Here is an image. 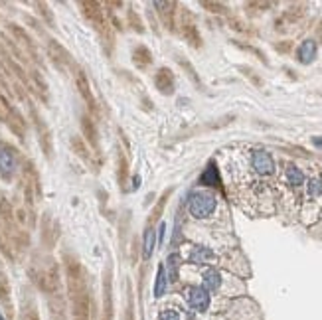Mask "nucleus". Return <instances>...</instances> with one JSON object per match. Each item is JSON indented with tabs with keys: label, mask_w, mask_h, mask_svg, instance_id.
Returning <instances> with one entry per match:
<instances>
[{
	"label": "nucleus",
	"mask_w": 322,
	"mask_h": 320,
	"mask_svg": "<svg viewBox=\"0 0 322 320\" xmlns=\"http://www.w3.org/2000/svg\"><path fill=\"white\" fill-rule=\"evenodd\" d=\"M155 6H157V12L161 14L162 18V24L166 26V28H174V2H155Z\"/></svg>",
	"instance_id": "13"
},
{
	"label": "nucleus",
	"mask_w": 322,
	"mask_h": 320,
	"mask_svg": "<svg viewBox=\"0 0 322 320\" xmlns=\"http://www.w3.org/2000/svg\"><path fill=\"white\" fill-rule=\"evenodd\" d=\"M155 245H157V229H155L153 225H149V227H147V231H145V245H143L145 259H151V257H153Z\"/></svg>",
	"instance_id": "17"
},
{
	"label": "nucleus",
	"mask_w": 322,
	"mask_h": 320,
	"mask_svg": "<svg viewBox=\"0 0 322 320\" xmlns=\"http://www.w3.org/2000/svg\"><path fill=\"white\" fill-rule=\"evenodd\" d=\"M0 320H4V317H2V315H0Z\"/></svg>",
	"instance_id": "34"
},
{
	"label": "nucleus",
	"mask_w": 322,
	"mask_h": 320,
	"mask_svg": "<svg viewBox=\"0 0 322 320\" xmlns=\"http://www.w3.org/2000/svg\"><path fill=\"white\" fill-rule=\"evenodd\" d=\"M8 32L14 36V40L18 42V46H20V50H24V52H28L32 57H36V46H34V42H32V38L20 28V26H14V24H10L8 26Z\"/></svg>",
	"instance_id": "10"
},
{
	"label": "nucleus",
	"mask_w": 322,
	"mask_h": 320,
	"mask_svg": "<svg viewBox=\"0 0 322 320\" xmlns=\"http://www.w3.org/2000/svg\"><path fill=\"white\" fill-rule=\"evenodd\" d=\"M313 143H315V145H317V147H322V139H315V141H313Z\"/></svg>",
	"instance_id": "33"
},
{
	"label": "nucleus",
	"mask_w": 322,
	"mask_h": 320,
	"mask_svg": "<svg viewBox=\"0 0 322 320\" xmlns=\"http://www.w3.org/2000/svg\"><path fill=\"white\" fill-rule=\"evenodd\" d=\"M317 57V42L315 40H305L299 48V61L301 63H311Z\"/></svg>",
	"instance_id": "14"
},
{
	"label": "nucleus",
	"mask_w": 322,
	"mask_h": 320,
	"mask_svg": "<svg viewBox=\"0 0 322 320\" xmlns=\"http://www.w3.org/2000/svg\"><path fill=\"white\" fill-rule=\"evenodd\" d=\"M16 168H18L16 151L8 145H0V176L4 180H12Z\"/></svg>",
	"instance_id": "4"
},
{
	"label": "nucleus",
	"mask_w": 322,
	"mask_h": 320,
	"mask_svg": "<svg viewBox=\"0 0 322 320\" xmlns=\"http://www.w3.org/2000/svg\"><path fill=\"white\" fill-rule=\"evenodd\" d=\"M129 22H131V28H133V30H137L139 34H143V32H145L143 20H141V16H139L135 10H129Z\"/></svg>",
	"instance_id": "27"
},
{
	"label": "nucleus",
	"mask_w": 322,
	"mask_h": 320,
	"mask_svg": "<svg viewBox=\"0 0 322 320\" xmlns=\"http://www.w3.org/2000/svg\"><path fill=\"white\" fill-rule=\"evenodd\" d=\"M71 149H73V153L81 160L91 162V153H89V149H87V145L83 143L81 137H71Z\"/></svg>",
	"instance_id": "19"
},
{
	"label": "nucleus",
	"mask_w": 322,
	"mask_h": 320,
	"mask_svg": "<svg viewBox=\"0 0 322 320\" xmlns=\"http://www.w3.org/2000/svg\"><path fill=\"white\" fill-rule=\"evenodd\" d=\"M221 285V275L215 269H208L204 273V289L206 291H217Z\"/></svg>",
	"instance_id": "18"
},
{
	"label": "nucleus",
	"mask_w": 322,
	"mask_h": 320,
	"mask_svg": "<svg viewBox=\"0 0 322 320\" xmlns=\"http://www.w3.org/2000/svg\"><path fill=\"white\" fill-rule=\"evenodd\" d=\"M200 182H204V184H210V186H217V184H219L217 168H215V164H214V162H212V164L206 168V172L200 176Z\"/></svg>",
	"instance_id": "24"
},
{
	"label": "nucleus",
	"mask_w": 322,
	"mask_h": 320,
	"mask_svg": "<svg viewBox=\"0 0 322 320\" xmlns=\"http://www.w3.org/2000/svg\"><path fill=\"white\" fill-rule=\"evenodd\" d=\"M81 131H83V137L89 143V147L97 151L99 149V135H97V127H95V123H93V119L89 115L81 117Z\"/></svg>",
	"instance_id": "11"
},
{
	"label": "nucleus",
	"mask_w": 322,
	"mask_h": 320,
	"mask_svg": "<svg viewBox=\"0 0 322 320\" xmlns=\"http://www.w3.org/2000/svg\"><path fill=\"white\" fill-rule=\"evenodd\" d=\"M182 34H184V38L194 46V48H200V34H198V30H196V26H192V24H186L184 28H182Z\"/></svg>",
	"instance_id": "25"
},
{
	"label": "nucleus",
	"mask_w": 322,
	"mask_h": 320,
	"mask_svg": "<svg viewBox=\"0 0 322 320\" xmlns=\"http://www.w3.org/2000/svg\"><path fill=\"white\" fill-rule=\"evenodd\" d=\"M188 210L198 219L208 217L215 210V196L210 192H194L188 200Z\"/></svg>",
	"instance_id": "1"
},
{
	"label": "nucleus",
	"mask_w": 322,
	"mask_h": 320,
	"mask_svg": "<svg viewBox=\"0 0 322 320\" xmlns=\"http://www.w3.org/2000/svg\"><path fill=\"white\" fill-rule=\"evenodd\" d=\"M36 127H38V133H40V145H42L46 157H52V139H50V131H48V127L40 121V117H36Z\"/></svg>",
	"instance_id": "16"
},
{
	"label": "nucleus",
	"mask_w": 322,
	"mask_h": 320,
	"mask_svg": "<svg viewBox=\"0 0 322 320\" xmlns=\"http://www.w3.org/2000/svg\"><path fill=\"white\" fill-rule=\"evenodd\" d=\"M168 194H170V192H164V196L161 198V202H159V204H157V208L153 210V219H157V217H159V215L162 213V210H164V204H166V200H168Z\"/></svg>",
	"instance_id": "29"
},
{
	"label": "nucleus",
	"mask_w": 322,
	"mask_h": 320,
	"mask_svg": "<svg viewBox=\"0 0 322 320\" xmlns=\"http://www.w3.org/2000/svg\"><path fill=\"white\" fill-rule=\"evenodd\" d=\"M164 269H168V277H170V281L174 283V281H178V269H180V255H176V253H172L168 259H166V267Z\"/></svg>",
	"instance_id": "23"
},
{
	"label": "nucleus",
	"mask_w": 322,
	"mask_h": 320,
	"mask_svg": "<svg viewBox=\"0 0 322 320\" xmlns=\"http://www.w3.org/2000/svg\"><path fill=\"white\" fill-rule=\"evenodd\" d=\"M48 53H50L54 65L59 67V69H65V67L73 65L69 52H67L59 42H55V40H50V42H48Z\"/></svg>",
	"instance_id": "5"
},
{
	"label": "nucleus",
	"mask_w": 322,
	"mask_h": 320,
	"mask_svg": "<svg viewBox=\"0 0 322 320\" xmlns=\"http://www.w3.org/2000/svg\"><path fill=\"white\" fill-rule=\"evenodd\" d=\"M117 178H119V186L125 188L127 180H129V166H127V159L119 153V159H117Z\"/></svg>",
	"instance_id": "22"
},
{
	"label": "nucleus",
	"mask_w": 322,
	"mask_h": 320,
	"mask_svg": "<svg viewBox=\"0 0 322 320\" xmlns=\"http://www.w3.org/2000/svg\"><path fill=\"white\" fill-rule=\"evenodd\" d=\"M38 8H40V14H44V16H46V20H48V24H52V22H54V16H52V14L48 12V6L40 2V4H38Z\"/></svg>",
	"instance_id": "31"
},
{
	"label": "nucleus",
	"mask_w": 322,
	"mask_h": 320,
	"mask_svg": "<svg viewBox=\"0 0 322 320\" xmlns=\"http://www.w3.org/2000/svg\"><path fill=\"white\" fill-rule=\"evenodd\" d=\"M166 287H168L166 269H164V265H159V271H157V283H155V297H157V299H161L162 295L166 293Z\"/></svg>",
	"instance_id": "21"
},
{
	"label": "nucleus",
	"mask_w": 322,
	"mask_h": 320,
	"mask_svg": "<svg viewBox=\"0 0 322 320\" xmlns=\"http://www.w3.org/2000/svg\"><path fill=\"white\" fill-rule=\"evenodd\" d=\"M174 73L168 69V67H161L157 73H155V87L161 91L162 95H172L174 93Z\"/></svg>",
	"instance_id": "9"
},
{
	"label": "nucleus",
	"mask_w": 322,
	"mask_h": 320,
	"mask_svg": "<svg viewBox=\"0 0 322 320\" xmlns=\"http://www.w3.org/2000/svg\"><path fill=\"white\" fill-rule=\"evenodd\" d=\"M6 125H8V129L16 135V137H20V139H24V133H26V123H24V119H22V115L14 109V113L10 115V119L6 121Z\"/></svg>",
	"instance_id": "15"
},
{
	"label": "nucleus",
	"mask_w": 322,
	"mask_h": 320,
	"mask_svg": "<svg viewBox=\"0 0 322 320\" xmlns=\"http://www.w3.org/2000/svg\"><path fill=\"white\" fill-rule=\"evenodd\" d=\"M251 164L255 168L257 174L261 176H269L275 172V162H273V157L265 151H255L253 157H251Z\"/></svg>",
	"instance_id": "7"
},
{
	"label": "nucleus",
	"mask_w": 322,
	"mask_h": 320,
	"mask_svg": "<svg viewBox=\"0 0 322 320\" xmlns=\"http://www.w3.org/2000/svg\"><path fill=\"white\" fill-rule=\"evenodd\" d=\"M159 320H180V315L176 313V311H170V309H166V311H162Z\"/></svg>",
	"instance_id": "30"
},
{
	"label": "nucleus",
	"mask_w": 322,
	"mask_h": 320,
	"mask_svg": "<svg viewBox=\"0 0 322 320\" xmlns=\"http://www.w3.org/2000/svg\"><path fill=\"white\" fill-rule=\"evenodd\" d=\"M188 303H190V307H192L194 311L206 313L208 307H210V295H208V291L202 289V287H192V289L188 291Z\"/></svg>",
	"instance_id": "8"
},
{
	"label": "nucleus",
	"mask_w": 322,
	"mask_h": 320,
	"mask_svg": "<svg viewBox=\"0 0 322 320\" xmlns=\"http://www.w3.org/2000/svg\"><path fill=\"white\" fill-rule=\"evenodd\" d=\"M153 61H155V57H153V52L147 48V46H137L135 50H133V63L139 67V69H149L151 65H153Z\"/></svg>",
	"instance_id": "12"
},
{
	"label": "nucleus",
	"mask_w": 322,
	"mask_h": 320,
	"mask_svg": "<svg viewBox=\"0 0 322 320\" xmlns=\"http://www.w3.org/2000/svg\"><path fill=\"white\" fill-rule=\"evenodd\" d=\"M75 85H77V91L79 95L83 97V101L89 105V109L93 111L95 109V97H93V91H91V85H89V79L85 75V71L81 67H75Z\"/></svg>",
	"instance_id": "6"
},
{
	"label": "nucleus",
	"mask_w": 322,
	"mask_h": 320,
	"mask_svg": "<svg viewBox=\"0 0 322 320\" xmlns=\"http://www.w3.org/2000/svg\"><path fill=\"white\" fill-rule=\"evenodd\" d=\"M22 182H24V194H26L28 204H34V200L42 194V188H40L38 170L34 168L32 162H26L24 164V168H22Z\"/></svg>",
	"instance_id": "2"
},
{
	"label": "nucleus",
	"mask_w": 322,
	"mask_h": 320,
	"mask_svg": "<svg viewBox=\"0 0 322 320\" xmlns=\"http://www.w3.org/2000/svg\"><path fill=\"white\" fill-rule=\"evenodd\" d=\"M139 186H141V178H139V176H135V178H133V190H137Z\"/></svg>",
	"instance_id": "32"
},
{
	"label": "nucleus",
	"mask_w": 322,
	"mask_h": 320,
	"mask_svg": "<svg viewBox=\"0 0 322 320\" xmlns=\"http://www.w3.org/2000/svg\"><path fill=\"white\" fill-rule=\"evenodd\" d=\"M309 194L311 196H321L322 194V180H319V178H313L311 182H309Z\"/></svg>",
	"instance_id": "28"
},
{
	"label": "nucleus",
	"mask_w": 322,
	"mask_h": 320,
	"mask_svg": "<svg viewBox=\"0 0 322 320\" xmlns=\"http://www.w3.org/2000/svg\"><path fill=\"white\" fill-rule=\"evenodd\" d=\"M81 10L85 14V18L101 32V34H109V24L105 20V14H103V8L99 2H93V0H85L81 2Z\"/></svg>",
	"instance_id": "3"
},
{
	"label": "nucleus",
	"mask_w": 322,
	"mask_h": 320,
	"mask_svg": "<svg viewBox=\"0 0 322 320\" xmlns=\"http://www.w3.org/2000/svg\"><path fill=\"white\" fill-rule=\"evenodd\" d=\"M287 180H289V184H293V186H301V184L305 182V174H303L297 166H289V168H287Z\"/></svg>",
	"instance_id": "26"
},
{
	"label": "nucleus",
	"mask_w": 322,
	"mask_h": 320,
	"mask_svg": "<svg viewBox=\"0 0 322 320\" xmlns=\"http://www.w3.org/2000/svg\"><path fill=\"white\" fill-rule=\"evenodd\" d=\"M212 259H214L212 249H208L204 245L194 247V251L190 253V261H194V263H206V261H212Z\"/></svg>",
	"instance_id": "20"
}]
</instances>
